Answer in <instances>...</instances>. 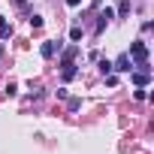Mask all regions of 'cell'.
Listing matches in <instances>:
<instances>
[{"label":"cell","mask_w":154,"mask_h":154,"mask_svg":"<svg viewBox=\"0 0 154 154\" xmlns=\"http://www.w3.org/2000/svg\"><path fill=\"white\" fill-rule=\"evenodd\" d=\"M127 54H130V60H136V66L148 63V45H145V42H133Z\"/></svg>","instance_id":"6da1fadb"},{"label":"cell","mask_w":154,"mask_h":154,"mask_svg":"<svg viewBox=\"0 0 154 154\" xmlns=\"http://www.w3.org/2000/svg\"><path fill=\"white\" fill-rule=\"evenodd\" d=\"M148 82H151V69H148V63H142V69L133 72V85H136V88H145Z\"/></svg>","instance_id":"7a4b0ae2"},{"label":"cell","mask_w":154,"mask_h":154,"mask_svg":"<svg viewBox=\"0 0 154 154\" xmlns=\"http://www.w3.org/2000/svg\"><path fill=\"white\" fill-rule=\"evenodd\" d=\"M112 69H118V72H130V69H133V60H130V54L124 51V54H121V57L112 63Z\"/></svg>","instance_id":"3957f363"},{"label":"cell","mask_w":154,"mask_h":154,"mask_svg":"<svg viewBox=\"0 0 154 154\" xmlns=\"http://www.w3.org/2000/svg\"><path fill=\"white\" fill-rule=\"evenodd\" d=\"M97 18H100V21H97V33H103V27H106V24H109V21L115 18V9H109V6H106V9H103V12H100Z\"/></svg>","instance_id":"277c9868"},{"label":"cell","mask_w":154,"mask_h":154,"mask_svg":"<svg viewBox=\"0 0 154 154\" xmlns=\"http://www.w3.org/2000/svg\"><path fill=\"white\" fill-rule=\"evenodd\" d=\"M57 48H60V42H51V39H48V42H42L39 54H42V57H54V51H57Z\"/></svg>","instance_id":"5b68a950"},{"label":"cell","mask_w":154,"mask_h":154,"mask_svg":"<svg viewBox=\"0 0 154 154\" xmlns=\"http://www.w3.org/2000/svg\"><path fill=\"white\" fill-rule=\"evenodd\" d=\"M60 69H63V82H72L75 75H79V69H75V63H60Z\"/></svg>","instance_id":"8992f818"},{"label":"cell","mask_w":154,"mask_h":154,"mask_svg":"<svg viewBox=\"0 0 154 154\" xmlns=\"http://www.w3.org/2000/svg\"><path fill=\"white\" fill-rule=\"evenodd\" d=\"M75 54H79V45H69V48L63 51V60H60V63H72V60H75Z\"/></svg>","instance_id":"52a82bcc"},{"label":"cell","mask_w":154,"mask_h":154,"mask_svg":"<svg viewBox=\"0 0 154 154\" xmlns=\"http://www.w3.org/2000/svg\"><path fill=\"white\" fill-rule=\"evenodd\" d=\"M9 33H12V24H9V21H6L3 15H0V39H6Z\"/></svg>","instance_id":"ba28073f"},{"label":"cell","mask_w":154,"mask_h":154,"mask_svg":"<svg viewBox=\"0 0 154 154\" xmlns=\"http://www.w3.org/2000/svg\"><path fill=\"white\" fill-rule=\"evenodd\" d=\"M79 106H82V100H79V97H69V100H66V109H69V112H75Z\"/></svg>","instance_id":"9c48e42d"},{"label":"cell","mask_w":154,"mask_h":154,"mask_svg":"<svg viewBox=\"0 0 154 154\" xmlns=\"http://www.w3.org/2000/svg\"><path fill=\"white\" fill-rule=\"evenodd\" d=\"M82 33H85L82 27H72V30H69V39H72V42H79V39H82Z\"/></svg>","instance_id":"30bf717a"},{"label":"cell","mask_w":154,"mask_h":154,"mask_svg":"<svg viewBox=\"0 0 154 154\" xmlns=\"http://www.w3.org/2000/svg\"><path fill=\"white\" fill-rule=\"evenodd\" d=\"M100 72L109 75V72H112V60H100Z\"/></svg>","instance_id":"8fae6325"},{"label":"cell","mask_w":154,"mask_h":154,"mask_svg":"<svg viewBox=\"0 0 154 154\" xmlns=\"http://www.w3.org/2000/svg\"><path fill=\"white\" fill-rule=\"evenodd\" d=\"M130 12V0H121V6H118V15H127Z\"/></svg>","instance_id":"7c38bea8"},{"label":"cell","mask_w":154,"mask_h":154,"mask_svg":"<svg viewBox=\"0 0 154 154\" xmlns=\"http://www.w3.org/2000/svg\"><path fill=\"white\" fill-rule=\"evenodd\" d=\"M30 24L33 27H42V15H30Z\"/></svg>","instance_id":"4fadbf2b"},{"label":"cell","mask_w":154,"mask_h":154,"mask_svg":"<svg viewBox=\"0 0 154 154\" xmlns=\"http://www.w3.org/2000/svg\"><path fill=\"white\" fill-rule=\"evenodd\" d=\"M66 3H69V6H79V3H82V0H66Z\"/></svg>","instance_id":"5bb4252c"},{"label":"cell","mask_w":154,"mask_h":154,"mask_svg":"<svg viewBox=\"0 0 154 154\" xmlns=\"http://www.w3.org/2000/svg\"><path fill=\"white\" fill-rule=\"evenodd\" d=\"M15 3H18V6H24V0H15Z\"/></svg>","instance_id":"9a60e30c"},{"label":"cell","mask_w":154,"mask_h":154,"mask_svg":"<svg viewBox=\"0 0 154 154\" xmlns=\"http://www.w3.org/2000/svg\"><path fill=\"white\" fill-rule=\"evenodd\" d=\"M0 54H3V45H0Z\"/></svg>","instance_id":"2e32d148"}]
</instances>
